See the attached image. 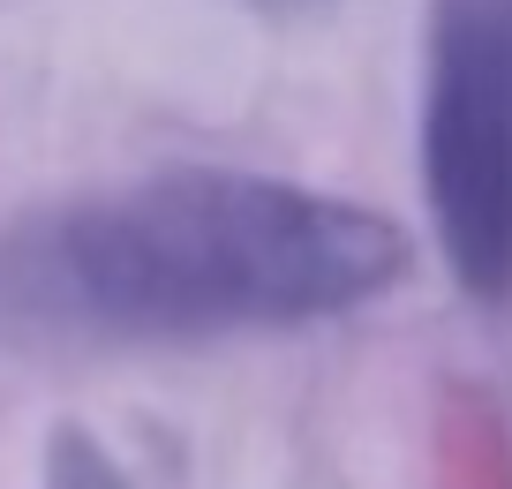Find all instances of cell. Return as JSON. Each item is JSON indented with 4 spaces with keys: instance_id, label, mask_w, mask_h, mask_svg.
<instances>
[{
    "instance_id": "2",
    "label": "cell",
    "mask_w": 512,
    "mask_h": 489,
    "mask_svg": "<svg viewBox=\"0 0 512 489\" xmlns=\"http://www.w3.org/2000/svg\"><path fill=\"white\" fill-rule=\"evenodd\" d=\"M422 189L467 301H512V0H437Z\"/></svg>"
},
{
    "instance_id": "1",
    "label": "cell",
    "mask_w": 512,
    "mask_h": 489,
    "mask_svg": "<svg viewBox=\"0 0 512 489\" xmlns=\"http://www.w3.org/2000/svg\"><path fill=\"white\" fill-rule=\"evenodd\" d=\"M407 271L400 226L272 174H151L0 234V339L174 347L362 309Z\"/></svg>"
},
{
    "instance_id": "3",
    "label": "cell",
    "mask_w": 512,
    "mask_h": 489,
    "mask_svg": "<svg viewBox=\"0 0 512 489\" xmlns=\"http://www.w3.org/2000/svg\"><path fill=\"white\" fill-rule=\"evenodd\" d=\"M46 489H128V474L91 429L68 422V429L46 437Z\"/></svg>"
}]
</instances>
